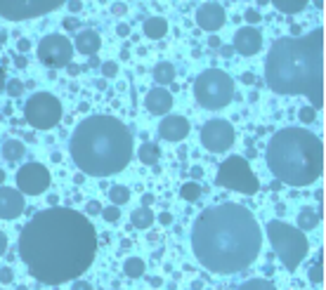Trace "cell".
<instances>
[{"mask_svg": "<svg viewBox=\"0 0 326 290\" xmlns=\"http://www.w3.org/2000/svg\"><path fill=\"white\" fill-rule=\"evenodd\" d=\"M97 255V231L88 215L71 208H48L21 229L19 257L33 278L62 285L78 278Z\"/></svg>", "mask_w": 326, "mask_h": 290, "instance_id": "cell-1", "label": "cell"}, {"mask_svg": "<svg viewBox=\"0 0 326 290\" xmlns=\"http://www.w3.org/2000/svg\"><path fill=\"white\" fill-rule=\"evenodd\" d=\"M263 248V231L248 208L222 203L203 210L191 229L194 257L208 272L236 274L251 267Z\"/></svg>", "mask_w": 326, "mask_h": 290, "instance_id": "cell-2", "label": "cell"}, {"mask_svg": "<svg viewBox=\"0 0 326 290\" xmlns=\"http://www.w3.org/2000/svg\"><path fill=\"white\" fill-rule=\"evenodd\" d=\"M265 81L279 94H305L312 109L324 106V29L279 38L265 62Z\"/></svg>", "mask_w": 326, "mask_h": 290, "instance_id": "cell-3", "label": "cell"}, {"mask_svg": "<svg viewBox=\"0 0 326 290\" xmlns=\"http://www.w3.org/2000/svg\"><path fill=\"white\" fill-rule=\"evenodd\" d=\"M71 158L83 175L109 177L121 173L133 158V135L114 116H90L71 137Z\"/></svg>", "mask_w": 326, "mask_h": 290, "instance_id": "cell-4", "label": "cell"}, {"mask_svg": "<svg viewBox=\"0 0 326 290\" xmlns=\"http://www.w3.org/2000/svg\"><path fill=\"white\" fill-rule=\"evenodd\" d=\"M267 167L284 184L308 186L324 173V144L310 130H279L267 144Z\"/></svg>", "mask_w": 326, "mask_h": 290, "instance_id": "cell-5", "label": "cell"}, {"mask_svg": "<svg viewBox=\"0 0 326 290\" xmlns=\"http://www.w3.org/2000/svg\"><path fill=\"white\" fill-rule=\"evenodd\" d=\"M267 238L272 241L274 253L279 255L281 264L289 272H295L300 267V262L305 259V255H308V238H305V234L300 229L291 227L286 222L274 220V222L267 224Z\"/></svg>", "mask_w": 326, "mask_h": 290, "instance_id": "cell-6", "label": "cell"}, {"mask_svg": "<svg viewBox=\"0 0 326 290\" xmlns=\"http://www.w3.org/2000/svg\"><path fill=\"white\" fill-rule=\"evenodd\" d=\"M234 97V81L220 68H208L194 81V99L203 109H222Z\"/></svg>", "mask_w": 326, "mask_h": 290, "instance_id": "cell-7", "label": "cell"}, {"mask_svg": "<svg viewBox=\"0 0 326 290\" xmlns=\"http://www.w3.org/2000/svg\"><path fill=\"white\" fill-rule=\"evenodd\" d=\"M215 182L225 189H232V191H241L246 196H253L258 191V177L253 175L251 165L244 156H229L227 161L220 165L218 170Z\"/></svg>", "mask_w": 326, "mask_h": 290, "instance_id": "cell-8", "label": "cell"}, {"mask_svg": "<svg viewBox=\"0 0 326 290\" xmlns=\"http://www.w3.org/2000/svg\"><path fill=\"white\" fill-rule=\"evenodd\" d=\"M24 116L31 123V128L50 130L55 128L62 118V104L55 94L50 92H36L24 106Z\"/></svg>", "mask_w": 326, "mask_h": 290, "instance_id": "cell-9", "label": "cell"}, {"mask_svg": "<svg viewBox=\"0 0 326 290\" xmlns=\"http://www.w3.org/2000/svg\"><path fill=\"white\" fill-rule=\"evenodd\" d=\"M67 0H0V14L12 21H24L40 14H48L50 10H57Z\"/></svg>", "mask_w": 326, "mask_h": 290, "instance_id": "cell-10", "label": "cell"}, {"mask_svg": "<svg viewBox=\"0 0 326 290\" xmlns=\"http://www.w3.org/2000/svg\"><path fill=\"white\" fill-rule=\"evenodd\" d=\"M38 59L45 64V66L59 68L71 64L74 59V45L69 43V38L64 36H45L40 43H38Z\"/></svg>", "mask_w": 326, "mask_h": 290, "instance_id": "cell-11", "label": "cell"}, {"mask_svg": "<svg viewBox=\"0 0 326 290\" xmlns=\"http://www.w3.org/2000/svg\"><path fill=\"white\" fill-rule=\"evenodd\" d=\"M201 144L213 154H222L234 144V128L229 120L213 118L201 128Z\"/></svg>", "mask_w": 326, "mask_h": 290, "instance_id": "cell-12", "label": "cell"}, {"mask_svg": "<svg viewBox=\"0 0 326 290\" xmlns=\"http://www.w3.org/2000/svg\"><path fill=\"white\" fill-rule=\"evenodd\" d=\"M17 184L19 191L29 194V196H38L50 186V170L40 163H29L21 165L17 173Z\"/></svg>", "mask_w": 326, "mask_h": 290, "instance_id": "cell-13", "label": "cell"}, {"mask_svg": "<svg viewBox=\"0 0 326 290\" xmlns=\"http://www.w3.org/2000/svg\"><path fill=\"white\" fill-rule=\"evenodd\" d=\"M225 14L227 12H225L218 3H203L197 10V24L201 26V29H206V31H218V29H222L225 21H227Z\"/></svg>", "mask_w": 326, "mask_h": 290, "instance_id": "cell-14", "label": "cell"}, {"mask_svg": "<svg viewBox=\"0 0 326 290\" xmlns=\"http://www.w3.org/2000/svg\"><path fill=\"white\" fill-rule=\"evenodd\" d=\"M260 47H263V36L258 33V29L246 26V29H239V31L234 33V52H241L244 57H251Z\"/></svg>", "mask_w": 326, "mask_h": 290, "instance_id": "cell-15", "label": "cell"}, {"mask_svg": "<svg viewBox=\"0 0 326 290\" xmlns=\"http://www.w3.org/2000/svg\"><path fill=\"white\" fill-rule=\"evenodd\" d=\"M24 212V196L17 189L0 186V217L3 220H14Z\"/></svg>", "mask_w": 326, "mask_h": 290, "instance_id": "cell-16", "label": "cell"}, {"mask_svg": "<svg viewBox=\"0 0 326 290\" xmlns=\"http://www.w3.org/2000/svg\"><path fill=\"white\" fill-rule=\"evenodd\" d=\"M159 135L168 142H182L189 135V120L185 116H166L159 125Z\"/></svg>", "mask_w": 326, "mask_h": 290, "instance_id": "cell-17", "label": "cell"}, {"mask_svg": "<svg viewBox=\"0 0 326 290\" xmlns=\"http://www.w3.org/2000/svg\"><path fill=\"white\" fill-rule=\"evenodd\" d=\"M147 109H149V113H154V116L168 113L172 109V94L168 92V90H163L161 85L154 87V90L147 94Z\"/></svg>", "mask_w": 326, "mask_h": 290, "instance_id": "cell-18", "label": "cell"}, {"mask_svg": "<svg viewBox=\"0 0 326 290\" xmlns=\"http://www.w3.org/2000/svg\"><path fill=\"white\" fill-rule=\"evenodd\" d=\"M99 45H102V40H99V33H95V31H83V33H78V38H76V50L83 52L85 57L97 55Z\"/></svg>", "mask_w": 326, "mask_h": 290, "instance_id": "cell-19", "label": "cell"}, {"mask_svg": "<svg viewBox=\"0 0 326 290\" xmlns=\"http://www.w3.org/2000/svg\"><path fill=\"white\" fill-rule=\"evenodd\" d=\"M142 31H144L147 38H151V40H159V38H163L168 33V21L163 17H149L142 24Z\"/></svg>", "mask_w": 326, "mask_h": 290, "instance_id": "cell-20", "label": "cell"}, {"mask_svg": "<svg viewBox=\"0 0 326 290\" xmlns=\"http://www.w3.org/2000/svg\"><path fill=\"white\" fill-rule=\"evenodd\" d=\"M154 81L159 83L161 87L170 85V83L175 81V66H172L170 62H159L154 66Z\"/></svg>", "mask_w": 326, "mask_h": 290, "instance_id": "cell-21", "label": "cell"}, {"mask_svg": "<svg viewBox=\"0 0 326 290\" xmlns=\"http://www.w3.org/2000/svg\"><path fill=\"white\" fill-rule=\"evenodd\" d=\"M26 154V147L24 142H19V139H7L3 144V156H5V161L14 163V161H21Z\"/></svg>", "mask_w": 326, "mask_h": 290, "instance_id": "cell-22", "label": "cell"}, {"mask_svg": "<svg viewBox=\"0 0 326 290\" xmlns=\"http://www.w3.org/2000/svg\"><path fill=\"white\" fill-rule=\"evenodd\" d=\"M154 220H156L154 212H151L149 208H144V205L137 208L135 212L130 215V222H133V227H135V229H149L151 224H154Z\"/></svg>", "mask_w": 326, "mask_h": 290, "instance_id": "cell-23", "label": "cell"}, {"mask_svg": "<svg viewBox=\"0 0 326 290\" xmlns=\"http://www.w3.org/2000/svg\"><path fill=\"white\" fill-rule=\"evenodd\" d=\"M319 224V212H314L312 208H302L298 215V229L300 231H312Z\"/></svg>", "mask_w": 326, "mask_h": 290, "instance_id": "cell-24", "label": "cell"}, {"mask_svg": "<svg viewBox=\"0 0 326 290\" xmlns=\"http://www.w3.org/2000/svg\"><path fill=\"white\" fill-rule=\"evenodd\" d=\"M159 158H161V151L154 142H144L140 147V161L144 163V165H156Z\"/></svg>", "mask_w": 326, "mask_h": 290, "instance_id": "cell-25", "label": "cell"}, {"mask_svg": "<svg viewBox=\"0 0 326 290\" xmlns=\"http://www.w3.org/2000/svg\"><path fill=\"white\" fill-rule=\"evenodd\" d=\"M109 201L114 205H123L130 201V189L125 184H114L109 189Z\"/></svg>", "mask_w": 326, "mask_h": 290, "instance_id": "cell-26", "label": "cell"}, {"mask_svg": "<svg viewBox=\"0 0 326 290\" xmlns=\"http://www.w3.org/2000/svg\"><path fill=\"white\" fill-rule=\"evenodd\" d=\"M123 272H125V276H128V278H140L142 274H144V259H140V257L125 259Z\"/></svg>", "mask_w": 326, "mask_h": 290, "instance_id": "cell-27", "label": "cell"}, {"mask_svg": "<svg viewBox=\"0 0 326 290\" xmlns=\"http://www.w3.org/2000/svg\"><path fill=\"white\" fill-rule=\"evenodd\" d=\"M270 3H274L277 10H281V12H286V14L300 12L302 7L308 5V0H270Z\"/></svg>", "mask_w": 326, "mask_h": 290, "instance_id": "cell-28", "label": "cell"}, {"mask_svg": "<svg viewBox=\"0 0 326 290\" xmlns=\"http://www.w3.org/2000/svg\"><path fill=\"white\" fill-rule=\"evenodd\" d=\"M180 194H182V198L185 201H197L199 196H201V186L197 184V182H187V184H182V189H180Z\"/></svg>", "mask_w": 326, "mask_h": 290, "instance_id": "cell-29", "label": "cell"}, {"mask_svg": "<svg viewBox=\"0 0 326 290\" xmlns=\"http://www.w3.org/2000/svg\"><path fill=\"white\" fill-rule=\"evenodd\" d=\"M239 290H277V288L270 281H265V278H253V281H246Z\"/></svg>", "mask_w": 326, "mask_h": 290, "instance_id": "cell-30", "label": "cell"}, {"mask_svg": "<svg viewBox=\"0 0 326 290\" xmlns=\"http://www.w3.org/2000/svg\"><path fill=\"white\" fill-rule=\"evenodd\" d=\"M5 92L10 94V97H21V92H24V83L17 81V78H12V81L5 85Z\"/></svg>", "mask_w": 326, "mask_h": 290, "instance_id": "cell-31", "label": "cell"}, {"mask_svg": "<svg viewBox=\"0 0 326 290\" xmlns=\"http://www.w3.org/2000/svg\"><path fill=\"white\" fill-rule=\"evenodd\" d=\"M310 281H312V283H324V262H317V264L310 269Z\"/></svg>", "mask_w": 326, "mask_h": 290, "instance_id": "cell-32", "label": "cell"}, {"mask_svg": "<svg viewBox=\"0 0 326 290\" xmlns=\"http://www.w3.org/2000/svg\"><path fill=\"white\" fill-rule=\"evenodd\" d=\"M99 215L104 217L106 222H118V217H121V210H118V205H109V208H102V212Z\"/></svg>", "mask_w": 326, "mask_h": 290, "instance_id": "cell-33", "label": "cell"}, {"mask_svg": "<svg viewBox=\"0 0 326 290\" xmlns=\"http://www.w3.org/2000/svg\"><path fill=\"white\" fill-rule=\"evenodd\" d=\"M298 116H300L302 123H312L314 118H317V109H312V106H302Z\"/></svg>", "mask_w": 326, "mask_h": 290, "instance_id": "cell-34", "label": "cell"}, {"mask_svg": "<svg viewBox=\"0 0 326 290\" xmlns=\"http://www.w3.org/2000/svg\"><path fill=\"white\" fill-rule=\"evenodd\" d=\"M102 74H104V78H116V74H118L116 62H104V64H102Z\"/></svg>", "mask_w": 326, "mask_h": 290, "instance_id": "cell-35", "label": "cell"}, {"mask_svg": "<svg viewBox=\"0 0 326 290\" xmlns=\"http://www.w3.org/2000/svg\"><path fill=\"white\" fill-rule=\"evenodd\" d=\"M12 281H14V272L10 267H3L0 269V283H12Z\"/></svg>", "mask_w": 326, "mask_h": 290, "instance_id": "cell-36", "label": "cell"}, {"mask_svg": "<svg viewBox=\"0 0 326 290\" xmlns=\"http://www.w3.org/2000/svg\"><path fill=\"white\" fill-rule=\"evenodd\" d=\"M244 19H246L248 24H260V12L258 10H246V12H244Z\"/></svg>", "mask_w": 326, "mask_h": 290, "instance_id": "cell-37", "label": "cell"}, {"mask_svg": "<svg viewBox=\"0 0 326 290\" xmlns=\"http://www.w3.org/2000/svg\"><path fill=\"white\" fill-rule=\"evenodd\" d=\"M85 212H88V215H99V212H102V205H99V201H88Z\"/></svg>", "mask_w": 326, "mask_h": 290, "instance_id": "cell-38", "label": "cell"}, {"mask_svg": "<svg viewBox=\"0 0 326 290\" xmlns=\"http://www.w3.org/2000/svg\"><path fill=\"white\" fill-rule=\"evenodd\" d=\"M71 290H93V285L88 283V281H83V278H76L74 283H71Z\"/></svg>", "mask_w": 326, "mask_h": 290, "instance_id": "cell-39", "label": "cell"}, {"mask_svg": "<svg viewBox=\"0 0 326 290\" xmlns=\"http://www.w3.org/2000/svg\"><path fill=\"white\" fill-rule=\"evenodd\" d=\"M64 29H67V31H76V29H78V19L67 17L64 19Z\"/></svg>", "mask_w": 326, "mask_h": 290, "instance_id": "cell-40", "label": "cell"}, {"mask_svg": "<svg viewBox=\"0 0 326 290\" xmlns=\"http://www.w3.org/2000/svg\"><path fill=\"white\" fill-rule=\"evenodd\" d=\"M111 12H114V14H125V12H128V7H125V3H114V5H111Z\"/></svg>", "mask_w": 326, "mask_h": 290, "instance_id": "cell-41", "label": "cell"}, {"mask_svg": "<svg viewBox=\"0 0 326 290\" xmlns=\"http://www.w3.org/2000/svg\"><path fill=\"white\" fill-rule=\"evenodd\" d=\"M220 55L225 57V59H229V57L234 55V47H229V45H220Z\"/></svg>", "mask_w": 326, "mask_h": 290, "instance_id": "cell-42", "label": "cell"}, {"mask_svg": "<svg viewBox=\"0 0 326 290\" xmlns=\"http://www.w3.org/2000/svg\"><path fill=\"white\" fill-rule=\"evenodd\" d=\"M116 33H118L121 38H125V36L130 33V26H128V24H118V26H116Z\"/></svg>", "mask_w": 326, "mask_h": 290, "instance_id": "cell-43", "label": "cell"}, {"mask_svg": "<svg viewBox=\"0 0 326 290\" xmlns=\"http://www.w3.org/2000/svg\"><path fill=\"white\" fill-rule=\"evenodd\" d=\"M80 7H83L80 0H69V10H71V12H80Z\"/></svg>", "mask_w": 326, "mask_h": 290, "instance_id": "cell-44", "label": "cell"}, {"mask_svg": "<svg viewBox=\"0 0 326 290\" xmlns=\"http://www.w3.org/2000/svg\"><path fill=\"white\" fill-rule=\"evenodd\" d=\"M159 222H163V227H166V224L172 222V215H170V212H161V215H159Z\"/></svg>", "mask_w": 326, "mask_h": 290, "instance_id": "cell-45", "label": "cell"}, {"mask_svg": "<svg viewBox=\"0 0 326 290\" xmlns=\"http://www.w3.org/2000/svg\"><path fill=\"white\" fill-rule=\"evenodd\" d=\"M191 177H194V179H201V177H203V167H199V165L191 167Z\"/></svg>", "mask_w": 326, "mask_h": 290, "instance_id": "cell-46", "label": "cell"}, {"mask_svg": "<svg viewBox=\"0 0 326 290\" xmlns=\"http://www.w3.org/2000/svg\"><path fill=\"white\" fill-rule=\"evenodd\" d=\"M151 203H154V196H151V194H144V196H142V205H144V208H149Z\"/></svg>", "mask_w": 326, "mask_h": 290, "instance_id": "cell-47", "label": "cell"}, {"mask_svg": "<svg viewBox=\"0 0 326 290\" xmlns=\"http://www.w3.org/2000/svg\"><path fill=\"white\" fill-rule=\"evenodd\" d=\"M5 250H7V236L0 231V255L5 253Z\"/></svg>", "mask_w": 326, "mask_h": 290, "instance_id": "cell-48", "label": "cell"}, {"mask_svg": "<svg viewBox=\"0 0 326 290\" xmlns=\"http://www.w3.org/2000/svg\"><path fill=\"white\" fill-rule=\"evenodd\" d=\"M17 47L21 50V52H26V50L31 47V43H29V40H26V38H21V40H19V43H17Z\"/></svg>", "mask_w": 326, "mask_h": 290, "instance_id": "cell-49", "label": "cell"}, {"mask_svg": "<svg viewBox=\"0 0 326 290\" xmlns=\"http://www.w3.org/2000/svg\"><path fill=\"white\" fill-rule=\"evenodd\" d=\"M67 66H69V76H78L80 71H83V68L76 66V64H67Z\"/></svg>", "mask_w": 326, "mask_h": 290, "instance_id": "cell-50", "label": "cell"}, {"mask_svg": "<svg viewBox=\"0 0 326 290\" xmlns=\"http://www.w3.org/2000/svg\"><path fill=\"white\" fill-rule=\"evenodd\" d=\"M208 45H210V47H220V38H218L215 33H213V36L208 38Z\"/></svg>", "mask_w": 326, "mask_h": 290, "instance_id": "cell-51", "label": "cell"}, {"mask_svg": "<svg viewBox=\"0 0 326 290\" xmlns=\"http://www.w3.org/2000/svg\"><path fill=\"white\" fill-rule=\"evenodd\" d=\"M241 81H244V83H255V76H253V74H244V76H241Z\"/></svg>", "mask_w": 326, "mask_h": 290, "instance_id": "cell-52", "label": "cell"}, {"mask_svg": "<svg viewBox=\"0 0 326 290\" xmlns=\"http://www.w3.org/2000/svg\"><path fill=\"white\" fill-rule=\"evenodd\" d=\"M149 283L154 285V288H159V285H161V278H159V276H151V278H149Z\"/></svg>", "mask_w": 326, "mask_h": 290, "instance_id": "cell-53", "label": "cell"}, {"mask_svg": "<svg viewBox=\"0 0 326 290\" xmlns=\"http://www.w3.org/2000/svg\"><path fill=\"white\" fill-rule=\"evenodd\" d=\"M279 189H281V184H279V179H277V182H272V191H279Z\"/></svg>", "mask_w": 326, "mask_h": 290, "instance_id": "cell-54", "label": "cell"}, {"mask_svg": "<svg viewBox=\"0 0 326 290\" xmlns=\"http://www.w3.org/2000/svg\"><path fill=\"white\" fill-rule=\"evenodd\" d=\"M3 87H5V74L0 71V90H3Z\"/></svg>", "mask_w": 326, "mask_h": 290, "instance_id": "cell-55", "label": "cell"}, {"mask_svg": "<svg viewBox=\"0 0 326 290\" xmlns=\"http://www.w3.org/2000/svg\"><path fill=\"white\" fill-rule=\"evenodd\" d=\"M317 201H319V203L324 201V189H319V191H317Z\"/></svg>", "mask_w": 326, "mask_h": 290, "instance_id": "cell-56", "label": "cell"}, {"mask_svg": "<svg viewBox=\"0 0 326 290\" xmlns=\"http://www.w3.org/2000/svg\"><path fill=\"white\" fill-rule=\"evenodd\" d=\"M314 5H317V7L321 10V7H324V0H314Z\"/></svg>", "mask_w": 326, "mask_h": 290, "instance_id": "cell-57", "label": "cell"}, {"mask_svg": "<svg viewBox=\"0 0 326 290\" xmlns=\"http://www.w3.org/2000/svg\"><path fill=\"white\" fill-rule=\"evenodd\" d=\"M5 182V170H0V184Z\"/></svg>", "mask_w": 326, "mask_h": 290, "instance_id": "cell-58", "label": "cell"}, {"mask_svg": "<svg viewBox=\"0 0 326 290\" xmlns=\"http://www.w3.org/2000/svg\"><path fill=\"white\" fill-rule=\"evenodd\" d=\"M267 3H270V0H258V5H267Z\"/></svg>", "mask_w": 326, "mask_h": 290, "instance_id": "cell-59", "label": "cell"}]
</instances>
